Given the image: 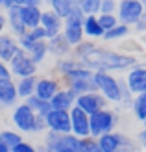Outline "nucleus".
Instances as JSON below:
<instances>
[{"instance_id":"nucleus-27","label":"nucleus","mask_w":146,"mask_h":152,"mask_svg":"<svg viewBox=\"0 0 146 152\" xmlns=\"http://www.w3.org/2000/svg\"><path fill=\"white\" fill-rule=\"evenodd\" d=\"M63 83H65V86H68L72 91H76V95L87 93V91H96L93 76H89V78H78V80H68V82H63Z\"/></svg>"},{"instance_id":"nucleus-34","label":"nucleus","mask_w":146,"mask_h":152,"mask_svg":"<svg viewBox=\"0 0 146 152\" xmlns=\"http://www.w3.org/2000/svg\"><path fill=\"white\" fill-rule=\"evenodd\" d=\"M98 20H100V24H102L104 30H109V28L117 26L120 22L117 13H98Z\"/></svg>"},{"instance_id":"nucleus-37","label":"nucleus","mask_w":146,"mask_h":152,"mask_svg":"<svg viewBox=\"0 0 146 152\" xmlns=\"http://www.w3.org/2000/svg\"><path fill=\"white\" fill-rule=\"evenodd\" d=\"M46 130H48V126H46V119H44V115H37L35 123H33V132L32 134H43Z\"/></svg>"},{"instance_id":"nucleus-29","label":"nucleus","mask_w":146,"mask_h":152,"mask_svg":"<svg viewBox=\"0 0 146 152\" xmlns=\"http://www.w3.org/2000/svg\"><path fill=\"white\" fill-rule=\"evenodd\" d=\"M81 61L78 58H76L74 54L72 56H65V58H57L56 59V72L59 74V76H65L67 72H70L74 67H78Z\"/></svg>"},{"instance_id":"nucleus-19","label":"nucleus","mask_w":146,"mask_h":152,"mask_svg":"<svg viewBox=\"0 0 146 152\" xmlns=\"http://www.w3.org/2000/svg\"><path fill=\"white\" fill-rule=\"evenodd\" d=\"M6 19H7V28L9 32L15 35V37H20L28 32L26 24L22 22V17H20V6H11L6 10Z\"/></svg>"},{"instance_id":"nucleus-30","label":"nucleus","mask_w":146,"mask_h":152,"mask_svg":"<svg viewBox=\"0 0 146 152\" xmlns=\"http://www.w3.org/2000/svg\"><path fill=\"white\" fill-rule=\"evenodd\" d=\"M131 111H133L135 119L142 123L144 117H146V91L133 95V100H131Z\"/></svg>"},{"instance_id":"nucleus-6","label":"nucleus","mask_w":146,"mask_h":152,"mask_svg":"<svg viewBox=\"0 0 146 152\" xmlns=\"http://www.w3.org/2000/svg\"><path fill=\"white\" fill-rule=\"evenodd\" d=\"M37 113L30 108L26 102H17L11 111V123L20 134H32L33 132V123H35Z\"/></svg>"},{"instance_id":"nucleus-10","label":"nucleus","mask_w":146,"mask_h":152,"mask_svg":"<svg viewBox=\"0 0 146 152\" xmlns=\"http://www.w3.org/2000/svg\"><path fill=\"white\" fill-rule=\"evenodd\" d=\"M44 119H46L48 130L61 132V134L72 132V126H70V110H57V108H52L46 115H44Z\"/></svg>"},{"instance_id":"nucleus-4","label":"nucleus","mask_w":146,"mask_h":152,"mask_svg":"<svg viewBox=\"0 0 146 152\" xmlns=\"http://www.w3.org/2000/svg\"><path fill=\"white\" fill-rule=\"evenodd\" d=\"M89 123H91V135L98 137V135H102L105 132H111V130L117 128V124H118V113L109 110L105 106V108L91 113V115H89Z\"/></svg>"},{"instance_id":"nucleus-11","label":"nucleus","mask_w":146,"mask_h":152,"mask_svg":"<svg viewBox=\"0 0 146 152\" xmlns=\"http://www.w3.org/2000/svg\"><path fill=\"white\" fill-rule=\"evenodd\" d=\"M19 45H20V48H24L28 54L32 56V59L37 65H41L44 59L48 58V43H46V39L33 41V39H30V37L24 34V35L19 37Z\"/></svg>"},{"instance_id":"nucleus-36","label":"nucleus","mask_w":146,"mask_h":152,"mask_svg":"<svg viewBox=\"0 0 146 152\" xmlns=\"http://www.w3.org/2000/svg\"><path fill=\"white\" fill-rule=\"evenodd\" d=\"M117 7H118V0H102L100 13H117Z\"/></svg>"},{"instance_id":"nucleus-16","label":"nucleus","mask_w":146,"mask_h":152,"mask_svg":"<svg viewBox=\"0 0 146 152\" xmlns=\"http://www.w3.org/2000/svg\"><path fill=\"white\" fill-rule=\"evenodd\" d=\"M41 26L46 30V35L48 37H54L61 34L63 30V17L57 15L56 11L48 7V10H43V15H41Z\"/></svg>"},{"instance_id":"nucleus-23","label":"nucleus","mask_w":146,"mask_h":152,"mask_svg":"<svg viewBox=\"0 0 146 152\" xmlns=\"http://www.w3.org/2000/svg\"><path fill=\"white\" fill-rule=\"evenodd\" d=\"M41 15H43V7L41 6H20V17L22 22L26 24V28H35L41 24Z\"/></svg>"},{"instance_id":"nucleus-44","label":"nucleus","mask_w":146,"mask_h":152,"mask_svg":"<svg viewBox=\"0 0 146 152\" xmlns=\"http://www.w3.org/2000/svg\"><path fill=\"white\" fill-rule=\"evenodd\" d=\"M0 152H11V150H9V147H7L6 143H2V141H0Z\"/></svg>"},{"instance_id":"nucleus-40","label":"nucleus","mask_w":146,"mask_h":152,"mask_svg":"<svg viewBox=\"0 0 146 152\" xmlns=\"http://www.w3.org/2000/svg\"><path fill=\"white\" fill-rule=\"evenodd\" d=\"M6 28H7V19H6V11L4 10H0V34L6 32Z\"/></svg>"},{"instance_id":"nucleus-9","label":"nucleus","mask_w":146,"mask_h":152,"mask_svg":"<svg viewBox=\"0 0 146 152\" xmlns=\"http://www.w3.org/2000/svg\"><path fill=\"white\" fill-rule=\"evenodd\" d=\"M98 143H100V152H118L122 148H131L133 147V143L129 141L124 134H118L115 130L98 135Z\"/></svg>"},{"instance_id":"nucleus-25","label":"nucleus","mask_w":146,"mask_h":152,"mask_svg":"<svg viewBox=\"0 0 146 152\" xmlns=\"http://www.w3.org/2000/svg\"><path fill=\"white\" fill-rule=\"evenodd\" d=\"M48 7H52L57 15H61L65 19L67 15H70L78 7V0H50Z\"/></svg>"},{"instance_id":"nucleus-48","label":"nucleus","mask_w":146,"mask_h":152,"mask_svg":"<svg viewBox=\"0 0 146 152\" xmlns=\"http://www.w3.org/2000/svg\"><path fill=\"white\" fill-rule=\"evenodd\" d=\"M44 2H46V4H48V2H50V0H44Z\"/></svg>"},{"instance_id":"nucleus-17","label":"nucleus","mask_w":146,"mask_h":152,"mask_svg":"<svg viewBox=\"0 0 146 152\" xmlns=\"http://www.w3.org/2000/svg\"><path fill=\"white\" fill-rule=\"evenodd\" d=\"M46 43H48V56H54L56 59L72 54V48L74 47L67 41V37L63 34H57V35H54V37H48Z\"/></svg>"},{"instance_id":"nucleus-13","label":"nucleus","mask_w":146,"mask_h":152,"mask_svg":"<svg viewBox=\"0 0 146 152\" xmlns=\"http://www.w3.org/2000/svg\"><path fill=\"white\" fill-rule=\"evenodd\" d=\"M124 82H126V86L129 87V91H131L133 95L146 91V65L135 63L133 67H129L126 71Z\"/></svg>"},{"instance_id":"nucleus-28","label":"nucleus","mask_w":146,"mask_h":152,"mask_svg":"<svg viewBox=\"0 0 146 152\" xmlns=\"http://www.w3.org/2000/svg\"><path fill=\"white\" fill-rule=\"evenodd\" d=\"M30 108H32L37 115H46V113L52 110V104H50V100H46V98H41V96H37L35 93L32 95V96H28L26 100H24Z\"/></svg>"},{"instance_id":"nucleus-49","label":"nucleus","mask_w":146,"mask_h":152,"mask_svg":"<svg viewBox=\"0 0 146 152\" xmlns=\"http://www.w3.org/2000/svg\"><path fill=\"white\" fill-rule=\"evenodd\" d=\"M142 2H144V4H146V0H142Z\"/></svg>"},{"instance_id":"nucleus-38","label":"nucleus","mask_w":146,"mask_h":152,"mask_svg":"<svg viewBox=\"0 0 146 152\" xmlns=\"http://www.w3.org/2000/svg\"><path fill=\"white\" fill-rule=\"evenodd\" d=\"M11 152H35V147L32 145V143H28V141L22 139L20 143H17V145L11 148Z\"/></svg>"},{"instance_id":"nucleus-33","label":"nucleus","mask_w":146,"mask_h":152,"mask_svg":"<svg viewBox=\"0 0 146 152\" xmlns=\"http://www.w3.org/2000/svg\"><path fill=\"white\" fill-rule=\"evenodd\" d=\"M80 152H100V143L94 135L80 137Z\"/></svg>"},{"instance_id":"nucleus-31","label":"nucleus","mask_w":146,"mask_h":152,"mask_svg":"<svg viewBox=\"0 0 146 152\" xmlns=\"http://www.w3.org/2000/svg\"><path fill=\"white\" fill-rule=\"evenodd\" d=\"M102 0H78V10L83 15H98Z\"/></svg>"},{"instance_id":"nucleus-7","label":"nucleus","mask_w":146,"mask_h":152,"mask_svg":"<svg viewBox=\"0 0 146 152\" xmlns=\"http://www.w3.org/2000/svg\"><path fill=\"white\" fill-rule=\"evenodd\" d=\"M144 13V2L142 0H118L117 7V17L120 22H124L128 26H135L141 20Z\"/></svg>"},{"instance_id":"nucleus-42","label":"nucleus","mask_w":146,"mask_h":152,"mask_svg":"<svg viewBox=\"0 0 146 152\" xmlns=\"http://www.w3.org/2000/svg\"><path fill=\"white\" fill-rule=\"evenodd\" d=\"M24 4L26 6H41L43 7V4H46V2H44V0H26Z\"/></svg>"},{"instance_id":"nucleus-14","label":"nucleus","mask_w":146,"mask_h":152,"mask_svg":"<svg viewBox=\"0 0 146 152\" xmlns=\"http://www.w3.org/2000/svg\"><path fill=\"white\" fill-rule=\"evenodd\" d=\"M70 126H72V134H76L78 137L91 135L89 113L85 110H81L80 106H76V104L70 108Z\"/></svg>"},{"instance_id":"nucleus-18","label":"nucleus","mask_w":146,"mask_h":152,"mask_svg":"<svg viewBox=\"0 0 146 152\" xmlns=\"http://www.w3.org/2000/svg\"><path fill=\"white\" fill-rule=\"evenodd\" d=\"M0 102L4 108H13L19 102V93H17V83L13 78H4L0 80Z\"/></svg>"},{"instance_id":"nucleus-35","label":"nucleus","mask_w":146,"mask_h":152,"mask_svg":"<svg viewBox=\"0 0 146 152\" xmlns=\"http://www.w3.org/2000/svg\"><path fill=\"white\" fill-rule=\"evenodd\" d=\"M26 35L30 37V39H33V41H43V39H48V35H46V30H44L41 24L39 26H35V28H30Z\"/></svg>"},{"instance_id":"nucleus-47","label":"nucleus","mask_w":146,"mask_h":152,"mask_svg":"<svg viewBox=\"0 0 146 152\" xmlns=\"http://www.w3.org/2000/svg\"><path fill=\"white\" fill-rule=\"evenodd\" d=\"M4 110V106H2V102H0V111H2Z\"/></svg>"},{"instance_id":"nucleus-2","label":"nucleus","mask_w":146,"mask_h":152,"mask_svg":"<svg viewBox=\"0 0 146 152\" xmlns=\"http://www.w3.org/2000/svg\"><path fill=\"white\" fill-rule=\"evenodd\" d=\"M93 80H94L96 91H100L107 98V102H113V104L122 102V78H117L109 71H94Z\"/></svg>"},{"instance_id":"nucleus-3","label":"nucleus","mask_w":146,"mask_h":152,"mask_svg":"<svg viewBox=\"0 0 146 152\" xmlns=\"http://www.w3.org/2000/svg\"><path fill=\"white\" fill-rule=\"evenodd\" d=\"M44 148L50 152H80V137L72 132L61 134V132L46 130Z\"/></svg>"},{"instance_id":"nucleus-15","label":"nucleus","mask_w":146,"mask_h":152,"mask_svg":"<svg viewBox=\"0 0 146 152\" xmlns=\"http://www.w3.org/2000/svg\"><path fill=\"white\" fill-rule=\"evenodd\" d=\"M61 87H63V82L59 78H54V76H39L37 78V86H35V95L50 100Z\"/></svg>"},{"instance_id":"nucleus-20","label":"nucleus","mask_w":146,"mask_h":152,"mask_svg":"<svg viewBox=\"0 0 146 152\" xmlns=\"http://www.w3.org/2000/svg\"><path fill=\"white\" fill-rule=\"evenodd\" d=\"M76 96H78L76 91H72L68 86H63L50 98V104H52V108H57V110H70L76 104Z\"/></svg>"},{"instance_id":"nucleus-46","label":"nucleus","mask_w":146,"mask_h":152,"mask_svg":"<svg viewBox=\"0 0 146 152\" xmlns=\"http://www.w3.org/2000/svg\"><path fill=\"white\" fill-rule=\"evenodd\" d=\"M142 124H144V128H146V117H144V121H142Z\"/></svg>"},{"instance_id":"nucleus-12","label":"nucleus","mask_w":146,"mask_h":152,"mask_svg":"<svg viewBox=\"0 0 146 152\" xmlns=\"http://www.w3.org/2000/svg\"><path fill=\"white\" fill-rule=\"evenodd\" d=\"M107 104H109L107 98L100 93V91H87V93H80L76 96V106H80L81 110H85L89 115L98 111V110H102V108H105Z\"/></svg>"},{"instance_id":"nucleus-8","label":"nucleus","mask_w":146,"mask_h":152,"mask_svg":"<svg viewBox=\"0 0 146 152\" xmlns=\"http://www.w3.org/2000/svg\"><path fill=\"white\" fill-rule=\"evenodd\" d=\"M7 63H9V69H11L13 78H20V76L37 74V67H39L24 48H19L17 52H15V56H13Z\"/></svg>"},{"instance_id":"nucleus-43","label":"nucleus","mask_w":146,"mask_h":152,"mask_svg":"<svg viewBox=\"0 0 146 152\" xmlns=\"http://www.w3.org/2000/svg\"><path fill=\"white\" fill-rule=\"evenodd\" d=\"M139 143H141V145L146 148V128H144V130L139 134Z\"/></svg>"},{"instance_id":"nucleus-45","label":"nucleus","mask_w":146,"mask_h":152,"mask_svg":"<svg viewBox=\"0 0 146 152\" xmlns=\"http://www.w3.org/2000/svg\"><path fill=\"white\" fill-rule=\"evenodd\" d=\"M4 6H6V0H0V7L4 10Z\"/></svg>"},{"instance_id":"nucleus-1","label":"nucleus","mask_w":146,"mask_h":152,"mask_svg":"<svg viewBox=\"0 0 146 152\" xmlns=\"http://www.w3.org/2000/svg\"><path fill=\"white\" fill-rule=\"evenodd\" d=\"M83 65H87L93 71H109V72H124L129 67L137 63V59L129 54L118 50H111L105 47H94L89 48L85 54L80 58Z\"/></svg>"},{"instance_id":"nucleus-32","label":"nucleus","mask_w":146,"mask_h":152,"mask_svg":"<svg viewBox=\"0 0 146 152\" xmlns=\"http://www.w3.org/2000/svg\"><path fill=\"white\" fill-rule=\"evenodd\" d=\"M22 139V135H20V132H15V130H2L0 132V141L2 143H6L7 147H9V150L17 145V143H20Z\"/></svg>"},{"instance_id":"nucleus-21","label":"nucleus","mask_w":146,"mask_h":152,"mask_svg":"<svg viewBox=\"0 0 146 152\" xmlns=\"http://www.w3.org/2000/svg\"><path fill=\"white\" fill-rule=\"evenodd\" d=\"M19 48H20L19 37H15L11 32H9V34H6V32L0 34V59L9 61Z\"/></svg>"},{"instance_id":"nucleus-41","label":"nucleus","mask_w":146,"mask_h":152,"mask_svg":"<svg viewBox=\"0 0 146 152\" xmlns=\"http://www.w3.org/2000/svg\"><path fill=\"white\" fill-rule=\"evenodd\" d=\"M26 0H6V6H4V11L7 10V7H11V6H24Z\"/></svg>"},{"instance_id":"nucleus-5","label":"nucleus","mask_w":146,"mask_h":152,"mask_svg":"<svg viewBox=\"0 0 146 152\" xmlns=\"http://www.w3.org/2000/svg\"><path fill=\"white\" fill-rule=\"evenodd\" d=\"M83 17L85 15L76 7L70 15H67L63 19V30H61V34L67 37V41L72 47H76L78 43H81L85 39V34H83Z\"/></svg>"},{"instance_id":"nucleus-22","label":"nucleus","mask_w":146,"mask_h":152,"mask_svg":"<svg viewBox=\"0 0 146 152\" xmlns=\"http://www.w3.org/2000/svg\"><path fill=\"white\" fill-rule=\"evenodd\" d=\"M83 34H85L87 39H102L105 30L102 28L98 20V15H85L83 17Z\"/></svg>"},{"instance_id":"nucleus-24","label":"nucleus","mask_w":146,"mask_h":152,"mask_svg":"<svg viewBox=\"0 0 146 152\" xmlns=\"http://www.w3.org/2000/svg\"><path fill=\"white\" fill-rule=\"evenodd\" d=\"M37 74H30V76H20V78L15 80L17 83V93H19V98L26 100L28 96H32L35 93V86H37Z\"/></svg>"},{"instance_id":"nucleus-50","label":"nucleus","mask_w":146,"mask_h":152,"mask_svg":"<svg viewBox=\"0 0 146 152\" xmlns=\"http://www.w3.org/2000/svg\"><path fill=\"white\" fill-rule=\"evenodd\" d=\"M0 10H2V7H0Z\"/></svg>"},{"instance_id":"nucleus-39","label":"nucleus","mask_w":146,"mask_h":152,"mask_svg":"<svg viewBox=\"0 0 146 152\" xmlns=\"http://www.w3.org/2000/svg\"><path fill=\"white\" fill-rule=\"evenodd\" d=\"M4 78H13L11 74V69H9V63L4 61V59H0V80Z\"/></svg>"},{"instance_id":"nucleus-26","label":"nucleus","mask_w":146,"mask_h":152,"mask_svg":"<svg viewBox=\"0 0 146 152\" xmlns=\"http://www.w3.org/2000/svg\"><path fill=\"white\" fill-rule=\"evenodd\" d=\"M129 34H131V26L124 24V22H118L117 26L105 30V34H104L102 39L104 41H120V39H124V37H128Z\"/></svg>"}]
</instances>
